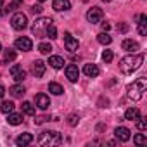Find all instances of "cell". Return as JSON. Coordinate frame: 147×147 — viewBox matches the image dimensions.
Masks as SVG:
<instances>
[{
  "label": "cell",
  "instance_id": "obj_11",
  "mask_svg": "<svg viewBox=\"0 0 147 147\" xmlns=\"http://www.w3.org/2000/svg\"><path fill=\"white\" fill-rule=\"evenodd\" d=\"M102 19V9L100 7H92L87 12V21L88 23H99Z\"/></svg>",
  "mask_w": 147,
  "mask_h": 147
},
{
  "label": "cell",
  "instance_id": "obj_21",
  "mask_svg": "<svg viewBox=\"0 0 147 147\" xmlns=\"http://www.w3.org/2000/svg\"><path fill=\"white\" fill-rule=\"evenodd\" d=\"M7 123L12 125V126H18L23 123V116L21 114H16V113H9V118H7Z\"/></svg>",
  "mask_w": 147,
  "mask_h": 147
},
{
  "label": "cell",
  "instance_id": "obj_25",
  "mask_svg": "<svg viewBox=\"0 0 147 147\" xmlns=\"http://www.w3.org/2000/svg\"><path fill=\"white\" fill-rule=\"evenodd\" d=\"M16 50H12V49H5L4 50V62H11V61H14L16 59Z\"/></svg>",
  "mask_w": 147,
  "mask_h": 147
},
{
  "label": "cell",
  "instance_id": "obj_18",
  "mask_svg": "<svg viewBox=\"0 0 147 147\" xmlns=\"http://www.w3.org/2000/svg\"><path fill=\"white\" fill-rule=\"evenodd\" d=\"M49 64L54 67V69H61L64 66V59L61 55H49Z\"/></svg>",
  "mask_w": 147,
  "mask_h": 147
},
{
  "label": "cell",
  "instance_id": "obj_28",
  "mask_svg": "<svg viewBox=\"0 0 147 147\" xmlns=\"http://www.w3.org/2000/svg\"><path fill=\"white\" fill-rule=\"evenodd\" d=\"M38 52H40V54H45V55H50V52H52V45L43 42V43L38 45Z\"/></svg>",
  "mask_w": 147,
  "mask_h": 147
},
{
  "label": "cell",
  "instance_id": "obj_41",
  "mask_svg": "<svg viewBox=\"0 0 147 147\" xmlns=\"http://www.w3.org/2000/svg\"><path fill=\"white\" fill-rule=\"evenodd\" d=\"M4 2H5V0H0V7H2V5H4Z\"/></svg>",
  "mask_w": 147,
  "mask_h": 147
},
{
  "label": "cell",
  "instance_id": "obj_38",
  "mask_svg": "<svg viewBox=\"0 0 147 147\" xmlns=\"http://www.w3.org/2000/svg\"><path fill=\"white\" fill-rule=\"evenodd\" d=\"M107 104H109V100H107V99H104V97L99 100V106H100V107H107Z\"/></svg>",
  "mask_w": 147,
  "mask_h": 147
},
{
  "label": "cell",
  "instance_id": "obj_24",
  "mask_svg": "<svg viewBox=\"0 0 147 147\" xmlns=\"http://www.w3.org/2000/svg\"><path fill=\"white\" fill-rule=\"evenodd\" d=\"M0 111H2L4 114L12 113V111H14V102H11V100H4L2 106H0Z\"/></svg>",
  "mask_w": 147,
  "mask_h": 147
},
{
  "label": "cell",
  "instance_id": "obj_6",
  "mask_svg": "<svg viewBox=\"0 0 147 147\" xmlns=\"http://www.w3.org/2000/svg\"><path fill=\"white\" fill-rule=\"evenodd\" d=\"M78 40L73 36L71 33H64V47H66V50H69V52H76L78 50Z\"/></svg>",
  "mask_w": 147,
  "mask_h": 147
},
{
  "label": "cell",
  "instance_id": "obj_17",
  "mask_svg": "<svg viewBox=\"0 0 147 147\" xmlns=\"http://www.w3.org/2000/svg\"><path fill=\"white\" fill-rule=\"evenodd\" d=\"M33 142V135L31 133H21L18 138H16V144L19 145V147H24V145H28V144H31Z\"/></svg>",
  "mask_w": 147,
  "mask_h": 147
},
{
  "label": "cell",
  "instance_id": "obj_15",
  "mask_svg": "<svg viewBox=\"0 0 147 147\" xmlns=\"http://www.w3.org/2000/svg\"><path fill=\"white\" fill-rule=\"evenodd\" d=\"M121 49H123V50H126V52H137V50L140 49V45H138L137 42H133V40L126 38V40H123V43H121Z\"/></svg>",
  "mask_w": 147,
  "mask_h": 147
},
{
  "label": "cell",
  "instance_id": "obj_26",
  "mask_svg": "<svg viewBox=\"0 0 147 147\" xmlns=\"http://www.w3.org/2000/svg\"><path fill=\"white\" fill-rule=\"evenodd\" d=\"M21 109H23V113L28 114V116H33V114H35V106H33L31 102H23Z\"/></svg>",
  "mask_w": 147,
  "mask_h": 147
},
{
  "label": "cell",
  "instance_id": "obj_2",
  "mask_svg": "<svg viewBox=\"0 0 147 147\" xmlns=\"http://www.w3.org/2000/svg\"><path fill=\"white\" fill-rule=\"evenodd\" d=\"M145 88H147V80H145V78L135 80L133 85L128 87V99H131V100H135V102L140 100L142 95H144V92H145Z\"/></svg>",
  "mask_w": 147,
  "mask_h": 147
},
{
  "label": "cell",
  "instance_id": "obj_7",
  "mask_svg": "<svg viewBox=\"0 0 147 147\" xmlns=\"http://www.w3.org/2000/svg\"><path fill=\"white\" fill-rule=\"evenodd\" d=\"M16 49L18 50H23V52H28V50L33 49V42L28 36H21V38L16 40Z\"/></svg>",
  "mask_w": 147,
  "mask_h": 147
},
{
  "label": "cell",
  "instance_id": "obj_27",
  "mask_svg": "<svg viewBox=\"0 0 147 147\" xmlns=\"http://www.w3.org/2000/svg\"><path fill=\"white\" fill-rule=\"evenodd\" d=\"M45 36H49L50 40L57 38V28H55V24H54V23H52V24H49V28H47V31H45Z\"/></svg>",
  "mask_w": 147,
  "mask_h": 147
},
{
  "label": "cell",
  "instance_id": "obj_42",
  "mask_svg": "<svg viewBox=\"0 0 147 147\" xmlns=\"http://www.w3.org/2000/svg\"><path fill=\"white\" fill-rule=\"evenodd\" d=\"M104 2H106V4H109V2H111V0H104Z\"/></svg>",
  "mask_w": 147,
  "mask_h": 147
},
{
  "label": "cell",
  "instance_id": "obj_39",
  "mask_svg": "<svg viewBox=\"0 0 147 147\" xmlns=\"http://www.w3.org/2000/svg\"><path fill=\"white\" fill-rule=\"evenodd\" d=\"M100 26H102V30H104V31H109V30H111V24H109V23H102Z\"/></svg>",
  "mask_w": 147,
  "mask_h": 147
},
{
  "label": "cell",
  "instance_id": "obj_14",
  "mask_svg": "<svg viewBox=\"0 0 147 147\" xmlns=\"http://www.w3.org/2000/svg\"><path fill=\"white\" fill-rule=\"evenodd\" d=\"M33 75L36 78H42L45 75V62L43 61H35L33 62Z\"/></svg>",
  "mask_w": 147,
  "mask_h": 147
},
{
  "label": "cell",
  "instance_id": "obj_20",
  "mask_svg": "<svg viewBox=\"0 0 147 147\" xmlns=\"http://www.w3.org/2000/svg\"><path fill=\"white\" fill-rule=\"evenodd\" d=\"M9 92H11V95H12V97H16V99H21V97L26 94V90H24V87H23V85H14V87H11V88H9Z\"/></svg>",
  "mask_w": 147,
  "mask_h": 147
},
{
  "label": "cell",
  "instance_id": "obj_12",
  "mask_svg": "<svg viewBox=\"0 0 147 147\" xmlns=\"http://www.w3.org/2000/svg\"><path fill=\"white\" fill-rule=\"evenodd\" d=\"M52 9L57 11V12L69 11L71 9V2H69V0H54V2H52Z\"/></svg>",
  "mask_w": 147,
  "mask_h": 147
},
{
  "label": "cell",
  "instance_id": "obj_35",
  "mask_svg": "<svg viewBox=\"0 0 147 147\" xmlns=\"http://www.w3.org/2000/svg\"><path fill=\"white\" fill-rule=\"evenodd\" d=\"M116 30H118L119 33H126V31H128V24H126V23H119V24L116 26Z\"/></svg>",
  "mask_w": 147,
  "mask_h": 147
},
{
  "label": "cell",
  "instance_id": "obj_16",
  "mask_svg": "<svg viewBox=\"0 0 147 147\" xmlns=\"http://www.w3.org/2000/svg\"><path fill=\"white\" fill-rule=\"evenodd\" d=\"M83 73L88 76V78H95V76H99V67L95 66V64H85L83 66Z\"/></svg>",
  "mask_w": 147,
  "mask_h": 147
},
{
  "label": "cell",
  "instance_id": "obj_34",
  "mask_svg": "<svg viewBox=\"0 0 147 147\" xmlns=\"http://www.w3.org/2000/svg\"><path fill=\"white\" fill-rule=\"evenodd\" d=\"M113 57H114V55H113L111 50H104V52H102V61H104V62H111Z\"/></svg>",
  "mask_w": 147,
  "mask_h": 147
},
{
  "label": "cell",
  "instance_id": "obj_19",
  "mask_svg": "<svg viewBox=\"0 0 147 147\" xmlns=\"http://www.w3.org/2000/svg\"><path fill=\"white\" fill-rule=\"evenodd\" d=\"M140 118V111L137 109V107H130V109H126V113H125V119H128V121H137Z\"/></svg>",
  "mask_w": 147,
  "mask_h": 147
},
{
  "label": "cell",
  "instance_id": "obj_10",
  "mask_svg": "<svg viewBox=\"0 0 147 147\" xmlns=\"http://www.w3.org/2000/svg\"><path fill=\"white\" fill-rule=\"evenodd\" d=\"M66 76H67V80L69 82H78V76H80V71H78V66H75V64H67L66 66Z\"/></svg>",
  "mask_w": 147,
  "mask_h": 147
},
{
  "label": "cell",
  "instance_id": "obj_37",
  "mask_svg": "<svg viewBox=\"0 0 147 147\" xmlns=\"http://www.w3.org/2000/svg\"><path fill=\"white\" fill-rule=\"evenodd\" d=\"M49 119H50L49 116H40V118L35 119V123H36V125H42V123H45V121H49Z\"/></svg>",
  "mask_w": 147,
  "mask_h": 147
},
{
  "label": "cell",
  "instance_id": "obj_4",
  "mask_svg": "<svg viewBox=\"0 0 147 147\" xmlns=\"http://www.w3.org/2000/svg\"><path fill=\"white\" fill-rule=\"evenodd\" d=\"M54 21L50 19V18H40V19H36L35 23H33V26H31V33L35 35V36H45V31H47V28H49V24H52Z\"/></svg>",
  "mask_w": 147,
  "mask_h": 147
},
{
  "label": "cell",
  "instance_id": "obj_22",
  "mask_svg": "<svg viewBox=\"0 0 147 147\" xmlns=\"http://www.w3.org/2000/svg\"><path fill=\"white\" fill-rule=\"evenodd\" d=\"M138 33H140L142 36H145V35H147V16H145V14H142V16H140V23H138Z\"/></svg>",
  "mask_w": 147,
  "mask_h": 147
},
{
  "label": "cell",
  "instance_id": "obj_8",
  "mask_svg": "<svg viewBox=\"0 0 147 147\" xmlns=\"http://www.w3.org/2000/svg\"><path fill=\"white\" fill-rule=\"evenodd\" d=\"M114 135H116V138H118L119 142H128V140L131 138V131H130L126 126H118V128L114 130Z\"/></svg>",
  "mask_w": 147,
  "mask_h": 147
},
{
  "label": "cell",
  "instance_id": "obj_13",
  "mask_svg": "<svg viewBox=\"0 0 147 147\" xmlns=\"http://www.w3.org/2000/svg\"><path fill=\"white\" fill-rule=\"evenodd\" d=\"M35 104H36L40 109L45 111V109L50 106V99H49L45 94H36V95H35Z\"/></svg>",
  "mask_w": 147,
  "mask_h": 147
},
{
  "label": "cell",
  "instance_id": "obj_1",
  "mask_svg": "<svg viewBox=\"0 0 147 147\" xmlns=\"http://www.w3.org/2000/svg\"><path fill=\"white\" fill-rule=\"evenodd\" d=\"M144 59H145L144 54H135V55H126V57H123V59L119 61V69H121V73H123V75H131L133 71H137V69L142 66Z\"/></svg>",
  "mask_w": 147,
  "mask_h": 147
},
{
  "label": "cell",
  "instance_id": "obj_23",
  "mask_svg": "<svg viewBox=\"0 0 147 147\" xmlns=\"http://www.w3.org/2000/svg\"><path fill=\"white\" fill-rule=\"evenodd\" d=\"M49 90H50V94H54V95H61V94L64 92V88H62L59 83H55V82H50V83H49Z\"/></svg>",
  "mask_w": 147,
  "mask_h": 147
},
{
  "label": "cell",
  "instance_id": "obj_30",
  "mask_svg": "<svg viewBox=\"0 0 147 147\" xmlns=\"http://www.w3.org/2000/svg\"><path fill=\"white\" fill-rule=\"evenodd\" d=\"M133 142H135L137 145H145V144H147V137H145L144 133H137V135L133 137Z\"/></svg>",
  "mask_w": 147,
  "mask_h": 147
},
{
  "label": "cell",
  "instance_id": "obj_29",
  "mask_svg": "<svg viewBox=\"0 0 147 147\" xmlns=\"http://www.w3.org/2000/svg\"><path fill=\"white\" fill-rule=\"evenodd\" d=\"M97 42H99V43H102V45H109V43L113 42V38H111L107 33H100V35L97 36Z\"/></svg>",
  "mask_w": 147,
  "mask_h": 147
},
{
  "label": "cell",
  "instance_id": "obj_5",
  "mask_svg": "<svg viewBox=\"0 0 147 147\" xmlns=\"http://www.w3.org/2000/svg\"><path fill=\"white\" fill-rule=\"evenodd\" d=\"M11 24H12V28L18 30V31L24 30V28L28 26V18H26V14H23V12H16V14L12 16V19H11Z\"/></svg>",
  "mask_w": 147,
  "mask_h": 147
},
{
  "label": "cell",
  "instance_id": "obj_31",
  "mask_svg": "<svg viewBox=\"0 0 147 147\" xmlns=\"http://www.w3.org/2000/svg\"><path fill=\"white\" fill-rule=\"evenodd\" d=\"M21 4H23V0H12V4H9V5H7V9H5V14H9V12L16 11Z\"/></svg>",
  "mask_w": 147,
  "mask_h": 147
},
{
  "label": "cell",
  "instance_id": "obj_44",
  "mask_svg": "<svg viewBox=\"0 0 147 147\" xmlns=\"http://www.w3.org/2000/svg\"><path fill=\"white\" fill-rule=\"evenodd\" d=\"M0 52H2V45H0Z\"/></svg>",
  "mask_w": 147,
  "mask_h": 147
},
{
  "label": "cell",
  "instance_id": "obj_36",
  "mask_svg": "<svg viewBox=\"0 0 147 147\" xmlns=\"http://www.w3.org/2000/svg\"><path fill=\"white\" fill-rule=\"evenodd\" d=\"M31 11H33L35 14H42V11H43V7H42L40 4H35V5L31 7Z\"/></svg>",
  "mask_w": 147,
  "mask_h": 147
},
{
  "label": "cell",
  "instance_id": "obj_40",
  "mask_svg": "<svg viewBox=\"0 0 147 147\" xmlns=\"http://www.w3.org/2000/svg\"><path fill=\"white\" fill-rule=\"evenodd\" d=\"M4 95H5V88H4V85H0V100L4 99Z\"/></svg>",
  "mask_w": 147,
  "mask_h": 147
},
{
  "label": "cell",
  "instance_id": "obj_43",
  "mask_svg": "<svg viewBox=\"0 0 147 147\" xmlns=\"http://www.w3.org/2000/svg\"><path fill=\"white\" fill-rule=\"evenodd\" d=\"M38 2H45V0H38Z\"/></svg>",
  "mask_w": 147,
  "mask_h": 147
},
{
  "label": "cell",
  "instance_id": "obj_3",
  "mask_svg": "<svg viewBox=\"0 0 147 147\" xmlns=\"http://www.w3.org/2000/svg\"><path fill=\"white\" fill-rule=\"evenodd\" d=\"M62 142V137L59 131H52V130H47V131H42L40 137H38V144L43 145V147H49V145H55V144H61Z\"/></svg>",
  "mask_w": 147,
  "mask_h": 147
},
{
  "label": "cell",
  "instance_id": "obj_33",
  "mask_svg": "<svg viewBox=\"0 0 147 147\" xmlns=\"http://www.w3.org/2000/svg\"><path fill=\"white\" fill-rule=\"evenodd\" d=\"M78 121H80V118H78L76 114H69V116H67V125H69V126H76Z\"/></svg>",
  "mask_w": 147,
  "mask_h": 147
},
{
  "label": "cell",
  "instance_id": "obj_9",
  "mask_svg": "<svg viewBox=\"0 0 147 147\" xmlns=\"http://www.w3.org/2000/svg\"><path fill=\"white\" fill-rule=\"evenodd\" d=\"M11 76H12L16 82H23V80L26 78V71L23 69V66H19V64H14V66L11 67Z\"/></svg>",
  "mask_w": 147,
  "mask_h": 147
},
{
  "label": "cell",
  "instance_id": "obj_32",
  "mask_svg": "<svg viewBox=\"0 0 147 147\" xmlns=\"http://www.w3.org/2000/svg\"><path fill=\"white\" fill-rule=\"evenodd\" d=\"M137 128H138L140 131H145V130H147V119L140 116V118L137 119Z\"/></svg>",
  "mask_w": 147,
  "mask_h": 147
}]
</instances>
